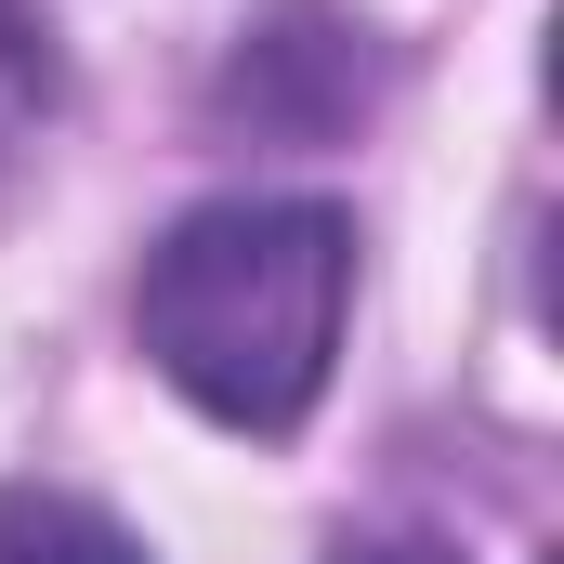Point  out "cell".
Wrapping results in <instances>:
<instances>
[{
	"label": "cell",
	"mask_w": 564,
	"mask_h": 564,
	"mask_svg": "<svg viewBox=\"0 0 564 564\" xmlns=\"http://www.w3.org/2000/svg\"><path fill=\"white\" fill-rule=\"evenodd\" d=\"M341 564H459V552H433V539H394V552H341Z\"/></svg>",
	"instance_id": "4"
},
{
	"label": "cell",
	"mask_w": 564,
	"mask_h": 564,
	"mask_svg": "<svg viewBox=\"0 0 564 564\" xmlns=\"http://www.w3.org/2000/svg\"><path fill=\"white\" fill-rule=\"evenodd\" d=\"M341 289H355V224L341 210H315V197H224V210L158 237L132 315H144V355L171 368V394H197L237 433H289L328 394Z\"/></svg>",
	"instance_id": "1"
},
{
	"label": "cell",
	"mask_w": 564,
	"mask_h": 564,
	"mask_svg": "<svg viewBox=\"0 0 564 564\" xmlns=\"http://www.w3.org/2000/svg\"><path fill=\"white\" fill-rule=\"evenodd\" d=\"M0 564H144L93 499H53V486H0Z\"/></svg>",
	"instance_id": "2"
},
{
	"label": "cell",
	"mask_w": 564,
	"mask_h": 564,
	"mask_svg": "<svg viewBox=\"0 0 564 564\" xmlns=\"http://www.w3.org/2000/svg\"><path fill=\"white\" fill-rule=\"evenodd\" d=\"M40 106H53V53H40V26L0 0V132H26Z\"/></svg>",
	"instance_id": "3"
}]
</instances>
